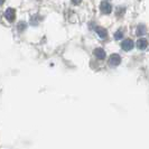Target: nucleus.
<instances>
[{"label":"nucleus","instance_id":"nucleus-1","mask_svg":"<svg viewBox=\"0 0 149 149\" xmlns=\"http://www.w3.org/2000/svg\"><path fill=\"white\" fill-rule=\"evenodd\" d=\"M134 40L132 39H130V38H127V39H125L123 42H122V44H121V48L123 49V51H126V52H128V51H131L132 48H134Z\"/></svg>","mask_w":149,"mask_h":149},{"label":"nucleus","instance_id":"nucleus-2","mask_svg":"<svg viewBox=\"0 0 149 149\" xmlns=\"http://www.w3.org/2000/svg\"><path fill=\"white\" fill-rule=\"evenodd\" d=\"M120 63H121V57L119 54H112L109 57V64L111 66H118Z\"/></svg>","mask_w":149,"mask_h":149},{"label":"nucleus","instance_id":"nucleus-3","mask_svg":"<svg viewBox=\"0 0 149 149\" xmlns=\"http://www.w3.org/2000/svg\"><path fill=\"white\" fill-rule=\"evenodd\" d=\"M100 10L102 11V14H105V15H107V14H110L112 11V7L109 2L102 1L101 5H100Z\"/></svg>","mask_w":149,"mask_h":149},{"label":"nucleus","instance_id":"nucleus-4","mask_svg":"<svg viewBox=\"0 0 149 149\" xmlns=\"http://www.w3.org/2000/svg\"><path fill=\"white\" fill-rule=\"evenodd\" d=\"M5 17H6V19H7L8 22H13L15 20V17H16V11L15 9H13V8H8L7 10H6V13H5Z\"/></svg>","mask_w":149,"mask_h":149},{"label":"nucleus","instance_id":"nucleus-5","mask_svg":"<svg viewBox=\"0 0 149 149\" xmlns=\"http://www.w3.org/2000/svg\"><path fill=\"white\" fill-rule=\"evenodd\" d=\"M95 33L97 34V36L101 38V39H105L108 37V31L107 29H104L103 27H95Z\"/></svg>","mask_w":149,"mask_h":149},{"label":"nucleus","instance_id":"nucleus-6","mask_svg":"<svg viewBox=\"0 0 149 149\" xmlns=\"http://www.w3.org/2000/svg\"><path fill=\"white\" fill-rule=\"evenodd\" d=\"M93 54L97 60H104L105 58V52L103 48H95L93 51Z\"/></svg>","mask_w":149,"mask_h":149},{"label":"nucleus","instance_id":"nucleus-7","mask_svg":"<svg viewBox=\"0 0 149 149\" xmlns=\"http://www.w3.org/2000/svg\"><path fill=\"white\" fill-rule=\"evenodd\" d=\"M137 47L139 48V49H145L147 46H148V40L146 39V38H139L138 39V42H137Z\"/></svg>","mask_w":149,"mask_h":149},{"label":"nucleus","instance_id":"nucleus-8","mask_svg":"<svg viewBox=\"0 0 149 149\" xmlns=\"http://www.w3.org/2000/svg\"><path fill=\"white\" fill-rule=\"evenodd\" d=\"M146 26H143V25H139L138 27H137V30H136V34H137V36H141V35H145L146 34Z\"/></svg>","mask_w":149,"mask_h":149},{"label":"nucleus","instance_id":"nucleus-9","mask_svg":"<svg viewBox=\"0 0 149 149\" xmlns=\"http://www.w3.org/2000/svg\"><path fill=\"white\" fill-rule=\"evenodd\" d=\"M122 37H123V29H119L114 33V39L116 40H119Z\"/></svg>","mask_w":149,"mask_h":149},{"label":"nucleus","instance_id":"nucleus-10","mask_svg":"<svg viewBox=\"0 0 149 149\" xmlns=\"http://www.w3.org/2000/svg\"><path fill=\"white\" fill-rule=\"evenodd\" d=\"M81 1H82V0H72V2H73L74 5H79V3H81Z\"/></svg>","mask_w":149,"mask_h":149},{"label":"nucleus","instance_id":"nucleus-11","mask_svg":"<svg viewBox=\"0 0 149 149\" xmlns=\"http://www.w3.org/2000/svg\"><path fill=\"white\" fill-rule=\"evenodd\" d=\"M24 25H25V22H20V24H19V27H18V28H19V30L24 29Z\"/></svg>","mask_w":149,"mask_h":149}]
</instances>
